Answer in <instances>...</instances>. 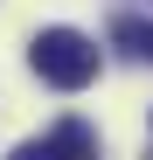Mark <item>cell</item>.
I'll return each instance as SVG.
<instances>
[{"mask_svg": "<svg viewBox=\"0 0 153 160\" xmlns=\"http://www.w3.org/2000/svg\"><path fill=\"white\" fill-rule=\"evenodd\" d=\"M28 63L42 84H56V91H84L91 77H97V42L91 35H76V28H42L28 42Z\"/></svg>", "mask_w": 153, "mask_h": 160, "instance_id": "1", "label": "cell"}, {"mask_svg": "<svg viewBox=\"0 0 153 160\" xmlns=\"http://www.w3.org/2000/svg\"><path fill=\"white\" fill-rule=\"evenodd\" d=\"M49 139H56V160H97V132H91L84 118H56Z\"/></svg>", "mask_w": 153, "mask_h": 160, "instance_id": "2", "label": "cell"}, {"mask_svg": "<svg viewBox=\"0 0 153 160\" xmlns=\"http://www.w3.org/2000/svg\"><path fill=\"white\" fill-rule=\"evenodd\" d=\"M111 35H118L125 49H132L139 63H153V21H111Z\"/></svg>", "mask_w": 153, "mask_h": 160, "instance_id": "3", "label": "cell"}, {"mask_svg": "<svg viewBox=\"0 0 153 160\" xmlns=\"http://www.w3.org/2000/svg\"><path fill=\"white\" fill-rule=\"evenodd\" d=\"M7 160H56V139H49V132H42V139H21Z\"/></svg>", "mask_w": 153, "mask_h": 160, "instance_id": "4", "label": "cell"}]
</instances>
